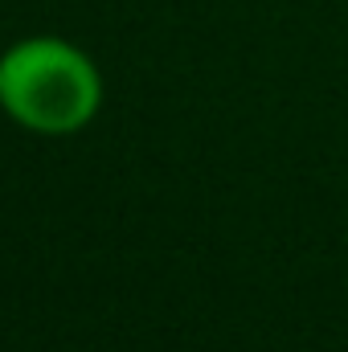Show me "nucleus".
<instances>
[{"instance_id":"1","label":"nucleus","mask_w":348,"mask_h":352,"mask_svg":"<svg viewBox=\"0 0 348 352\" xmlns=\"http://www.w3.org/2000/svg\"><path fill=\"white\" fill-rule=\"evenodd\" d=\"M0 107L37 135H74L102 107V74L66 37H21L0 54Z\"/></svg>"}]
</instances>
